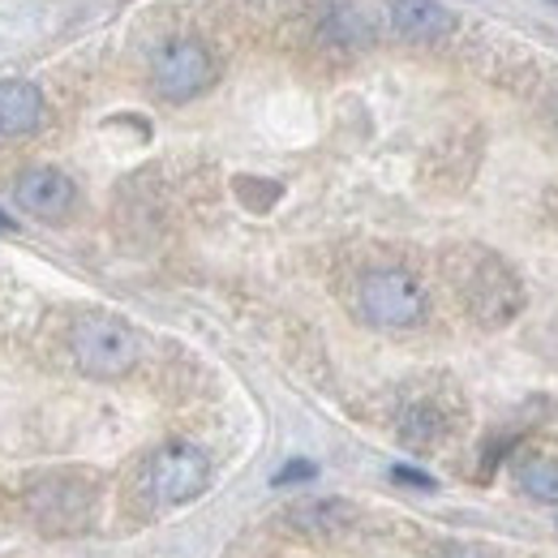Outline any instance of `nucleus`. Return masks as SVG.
I'll return each mask as SVG.
<instances>
[{
    "label": "nucleus",
    "mask_w": 558,
    "mask_h": 558,
    "mask_svg": "<svg viewBox=\"0 0 558 558\" xmlns=\"http://www.w3.org/2000/svg\"><path fill=\"white\" fill-rule=\"evenodd\" d=\"M44 121V95L35 82L22 77H4L0 82V134L4 138H22Z\"/></svg>",
    "instance_id": "10"
},
{
    "label": "nucleus",
    "mask_w": 558,
    "mask_h": 558,
    "mask_svg": "<svg viewBox=\"0 0 558 558\" xmlns=\"http://www.w3.org/2000/svg\"><path fill=\"white\" fill-rule=\"evenodd\" d=\"M391 477H396V482H409V486L434 489V482H429V477H421L417 469H404V464H400V469H391Z\"/></svg>",
    "instance_id": "14"
},
{
    "label": "nucleus",
    "mask_w": 558,
    "mask_h": 558,
    "mask_svg": "<svg viewBox=\"0 0 558 558\" xmlns=\"http://www.w3.org/2000/svg\"><path fill=\"white\" fill-rule=\"evenodd\" d=\"M9 228H13V219H9L4 210H0V232H9Z\"/></svg>",
    "instance_id": "16"
},
{
    "label": "nucleus",
    "mask_w": 558,
    "mask_h": 558,
    "mask_svg": "<svg viewBox=\"0 0 558 558\" xmlns=\"http://www.w3.org/2000/svg\"><path fill=\"white\" fill-rule=\"evenodd\" d=\"M447 279H451L456 296L464 301V310L486 327L511 323L524 305V288H520L515 271L494 250H482V245L451 250L447 254Z\"/></svg>",
    "instance_id": "1"
},
{
    "label": "nucleus",
    "mask_w": 558,
    "mask_h": 558,
    "mask_svg": "<svg viewBox=\"0 0 558 558\" xmlns=\"http://www.w3.org/2000/svg\"><path fill=\"white\" fill-rule=\"evenodd\" d=\"M391 26L409 44H438L442 35H451L456 17L442 0H396L391 4Z\"/></svg>",
    "instance_id": "9"
},
{
    "label": "nucleus",
    "mask_w": 558,
    "mask_h": 558,
    "mask_svg": "<svg viewBox=\"0 0 558 558\" xmlns=\"http://www.w3.org/2000/svg\"><path fill=\"white\" fill-rule=\"evenodd\" d=\"M314 477V464L310 460H292L276 473V486H288V482H310Z\"/></svg>",
    "instance_id": "13"
},
{
    "label": "nucleus",
    "mask_w": 558,
    "mask_h": 558,
    "mask_svg": "<svg viewBox=\"0 0 558 558\" xmlns=\"http://www.w3.org/2000/svg\"><path fill=\"white\" fill-rule=\"evenodd\" d=\"M288 524L310 542H344L356 529V507L344 498H314L288 511Z\"/></svg>",
    "instance_id": "8"
},
{
    "label": "nucleus",
    "mask_w": 558,
    "mask_h": 558,
    "mask_svg": "<svg viewBox=\"0 0 558 558\" xmlns=\"http://www.w3.org/2000/svg\"><path fill=\"white\" fill-rule=\"evenodd\" d=\"M26 511L44 533H82L95 515V489L70 473H48L26 486Z\"/></svg>",
    "instance_id": "5"
},
{
    "label": "nucleus",
    "mask_w": 558,
    "mask_h": 558,
    "mask_svg": "<svg viewBox=\"0 0 558 558\" xmlns=\"http://www.w3.org/2000/svg\"><path fill=\"white\" fill-rule=\"evenodd\" d=\"M520 489L537 502H558V460H529L520 464Z\"/></svg>",
    "instance_id": "12"
},
{
    "label": "nucleus",
    "mask_w": 558,
    "mask_h": 558,
    "mask_svg": "<svg viewBox=\"0 0 558 558\" xmlns=\"http://www.w3.org/2000/svg\"><path fill=\"white\" fill-rule=\"evenodd\" d=\"M434 558H489V555L486 550H473V546H456V542H451V546H442Z\"/></svg>",
    "instance_id": "15"
},
{
    "label": "nucleus",
    "mask_w": 558,
    "mask_h": 558,
    "mask_svg": "<svg viewBox=\"0 0 558 558\" xmlns=\"http://www.w3.org/2000/svg\"><path fill=\"white\" fill-rule=\"evenodd\" d=\"M447 438V417L434 409V404H409L404 413H400V442L404 447H413V451H429V447H438Z\"/></svg>",
    "instance_id": "11"
},
{
    "label": "nucleus",
    "mask_w": 558,
    "mask_h": 558,
    "mask_svg": "<svg viewBox=\"0 0 558 558\" xmlns=\"http://www.w3.org/2000/svg\"><path fill=\"white\" fill-rule=\"evenodd\" d=\"M13 198H17V207L26 210V215L48 219V223H61L73 210V203H77V185H73L61 168L39 163V168H26L13 181Z\"/></svg>",
    "instance_id": "7"
},
{
    "label": "nucleus",
    "mask_w": 558,
    "mask_h": 558,
    "mask_svg": "<svg viewBox=\"0 0 558 558\" xmlns=\"http://www.w3.org/2000/svg\"><path fill=\"white\" fill-rule=\"evenodd\" d=\"M142 486L150 494V502L159 507H181L190 498H198L210 486V460L203 447L194 442H163L142 473Z\"/></svg>",
    "instance_id": "4"
},
{
    "label": "nucleus",
    "mask_w": 558,
    "mask_h": 558,
    "mask_svg": "<svg viewBox=\"0 0 558 558\" xmlns=\"http://www.w3.org/2000/svg\"><path fill=\"white\" fill-rule=\"evenodd\" d=\"M356 314L369 327L409 331V327L425 323L429 296H425L417 276H409L400 267H378V271H365L361 283H356Z\"/></svg>",
    "instance_id": "3"
},
{
    "label": "nucleus",
    "mask_w": 558,
    "mask_h": 558,
    "mask_svg": "<svg viewBox=\"0 0 558 558\" xmlns=\"http://www.w3.org/2000/svg\"><path fill=\"white\" fill-rule=\"evenodd\" d=\"M150 82L172 104L198 99L210 82H215V57L207 52V44H198V39H172V44H163L155 52Z\"/></svg>",
    "instance_id": "6"
},
{
    "label": "nucleus",
    "mask_w": 558,
    "mask_h": 558,
    "mask_svg": "<svg viewBox=\"0 0 558 558\" xmlns=\"http://www.w3.org/2000/svg\"><path fill=\"white\" fill-rule=\"evenodd\" d=\"M70 356L90 378H125L138 365L142 340L117 314H82L70 327Z\"/></svg>",
    "instance_id": "2"
}]
</instances>
